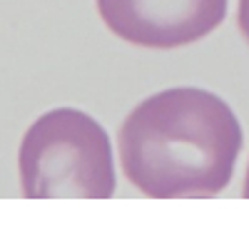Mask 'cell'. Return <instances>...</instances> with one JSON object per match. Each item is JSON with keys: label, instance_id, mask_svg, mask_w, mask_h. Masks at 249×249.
<instances>
[{"label": "cell", "instance_id": "obj_3", "mask_svg": "<svg viewBox=\"0 0 249 249\" xmlns=\"http://www.w3.org/2000/svg\"><path fill=\"white\" fill-rule=\"evenodd\" d=\"M120 40L150 50L192 45L222 25L227 0H95Z\"/></svg>", "mask_w": 249, "mask_h": 249}, {"label": "cell", "instance_id": "obj_2", "mask_svg": "<svg viewBox=\"0 0 249 249\" xmlns=\"http://www.w3.org/2000/svg\"><path fill=\"white\" fill-rule=\"evenodd\" d=\"M20 184L28 199H110L112 147L105 127L82 110L40 115L20 142Z\"/></svg>", "mask_w": 249, "mask_h": 249}, {"label": "cell", "instance_id": "obj_4", "mask_svg": "<svg viewBox=\"0 0 249 249\" xmlns=\"http://www.w3.org/2000/svg\"><path fill=\"white\" fill-rule=\"evenodd\" d=\"M237 25H239L244 40L249 43V0H239V8H237Z\"/></svg>", "mask_w": 249, "mask_h": 249}, {"label": "cell", "instance_id": "obj_1", "mask_svg": "<svg viewBox=\"0 0 249 249\" xmlns=\"http://www.w3.org/2000/svg\"><path fill=\"white\" fill-rule=\"evenodd\" d=\"M242 124L210 90H162L124 117L117 132L122 172L155 199L214 197L232 179Z\"/></svg>", "mask_w": 249, "mask_h": 249}, {"label": "cell", "instance_id": "obj_5", "mask_svg": "<svg viewBox=\"0 0 249 249\" xmlns=\"http://www.w3.org/2000/svg\"><path fill=\"white\" fill-rule=\"evenodd\" d=\"M242 197L249 199V167H247V177H244V190H242Z\"/></svg>", "mask_w": 249, "mask_h": 249}]
</instances>
